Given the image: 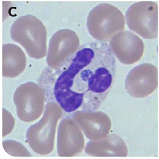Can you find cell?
Listing matches in <instances>:
<instances>
[{
	"label": "cell",
	"instance_id": "30bf717a",
	"mask_svg": "<svg viewBox=\"0 0 159 159\" xmlns=\"http://www.w3.org/2000/svg\"><path fill=\"white\" fill-rule=\"evenodd\" d=\"M109 46L120 62L130 65L138 62L144 52V43L132 32L125 31L116 34L110 41Z\"/></svg>",
	"mask_w": 159,
	"mask_h": 159
},
{
	"label": "cell",
	"instance_id": "7c38bea8",
	"mask_svg": "<svg viewBox=\"0 0 159 159\" xmlns=\"http://www.w3.org/2000/svg\"><path fill=\"white\" fill-rule=\"evenodd\" d=\"M85 152L94 157H127L128 149L121 137L111 134L103 139L88 142Z\"/></svg>",
	"mask_w": 159,
	"mask_h": 159
},
{
	"label": "cell",
	"instance_id": "5bb4252c",
	"mask_svg": "<svg viewBox=\"0 0 159 159\" xmlns=\"http://www.w3.org/2000/svg\"><path fill=\"white\" fill-rule=\"evenodd\" d=\"M4 151L14 157H31L28 150L20 142L14 140H6L2 143Z\"/></svg>",
	"mask_w": 159,
	"mask_h": 159
},
{
	"label": "cell",
	"instance_id": "9a60e30c",
	"mask_svg": "<svg viewBox=\"0 0 159 159\" xmlns=\"http://www.w3.org/2000/svg\"><path fill=\"white\" fill-rule=\"evenodd\" d=\"M3 137L9 135L12 132L14 129L15 120L12 115L7 111L6 109L3 108Z\"/></svg>",
	"mask_w": 159,
	"mask_h": 159
},
{
	"label": "cell",
	"instance_id": "6da1fadb",
	"mask_svg": "<svg viewBox=\"0 0 159 159\" xmlns=\"http://www.w3.org/2000/svg\"><path fill=\"white\" fill-rule=\"evenodd\" d=\"M116 61L107 42L82 45L55 69L47 67L38 80L46 100L66 113L96 111L113 84Z\"/></svg>",
	"mask_w": 159,
	"mask_h": 159
},
{
	"label": "cell",
	"instance_id": "ba28073f",
	"mask_svg": "<svg viewBox=\"0 0 159 159\" xmlns=\"http://www.w3.org/2000/svg\"><path fill=\"white\" fill-rule=\"evenodd\" d=\"M85 147L84 135L73 118H66L60 122L57 135V152L60 157L80 155Z\"/></svg>",
	"mask_w": 159,
	"mask_h": 159
},
{
	"label": "cell",
	"instance_id": "4fadbf2b",
	"mask_svg": "<svg viewBox=\"0 0 159 159\" xmlns=\"http://www.w3.org/2000/svg\"><path fill=\"white\" fill-rule=\"evenodd\" d=\"M27 63L26 55L19 46L7 43L2 46V76L14 79L25 70Z\"/></svg>",
	"mask_w": 159,
	"mask_h": 159
},
{
	"label": "cell",
	"instance_id": "277c9868",
	"mask_svg": "<svg viewBox=\"0 0 159 159\" xmlns=\"http://www.w3.org/2000/svg\"><path fill=\"white\" fill-rule=\"evenodd\" d=\"M125 20L116 6L102 3L89 13L86 26L91 36L99 42H108L118 33L124 30Z\"/></svg>",
	"mask_w": 159,
	"mask_h": 159
},
{
	"label": "cell",
	"instance_id": "52a82bcc",
	"mask_svg": "<svg viewBox=\"0 0 159 159\" xmlns=\"http://www.w3.org/2000/svg\"><path fill=\"white\" fill-rule=\"evenodd\" d=\"M158 86V69L149 63H143L133 68L125 80L127 93L134 98H144L153 93Z\"/></svg>",
	"mask_w": 159,
	"mask_h": 159
},
{
	"label": "cell",
	"instance_id": "8fae6325",
	"mask_svg": "<svg viewBox=\"0 0 159 159\" xmlns=\"http://www.w3.org/2000/svg\"><path fill=\"white\" fill-rule=\"evenodd\" d=\"M72 118L90 140L97 141L105 138L111 129L110 118L102 111H76Z\"/></svg>",
	"mask_w": 159,
	"mask_h": 159
},
{
	"label": "cell",
	"instance_id": "3957f363",
	"mask_svg": "<svg viewBox=\"0 0 159 159\" xmlns=\"http://www.w3.org/2000/svg\"><path fill=\"white\" fill-rule=\"evenodd\" d=\"M10 34L31 58L40 60L47 55V30L36 17L31 14L20 17L12 24Z\"/></svg>",
	"mask_w": 159,
	"mask_h": 159
},
{
	"label": "cell",
	"instance_id": "7a4b0ae2",
	"mask_svg": "<svg viewBox=\"0 0 159 159\" xmlns=\"http://www.w3.org/2000/svg\"><path fill=\"white\" fill-rule=\"evenodd\" d=\"M62 115L63 109L58 103L48 102L43 117L29 127L26 134V140L35 153L45 156L53 152L57 124Z\"/></svg>",
	"mask_w": 159,
	"mask_h": 159
},
{
	"label": "cell",
	"instance_id": "8992f818",
	"mask_svg": "<svg viewBox=\"0 0 159 159\" xmlns=\"http://www.w3.org/2000/svg\"><path fill=\"white\" fill-rule=\"evenodd\" d=\"M45 94L42 86L34 82L19 86L14 95V103L19 118L25 122L39 119L45 108Z\"/></svg>",
	"mask_w": 159,
	"mask_h": 159
},
{
	"label": "cell",
	"instance_id": "5b68a950",
	"mask_svg": "<svg viewBox=\"0 0 159 159\" xmlns=\"http://www.w3.org/2000/svg\"><path fill=\"white\" fill-rule=\"evenodd\" d=\"M129 28L146 39L158 36V5L154 1H139L131 5L125 13Z\"/></svg>",
	"mask_w": 159,
	"mask_h": 159
},
{
	"label": "cell",
	"instance_id": "9c48e42d",
	"mask_svg": "<svg viewBox=\"0 0 159 159\" xmlns=\"http://www.w3.org/2000/svg\"><path fill=\"white\" fill-rule=\"evenodd\" d=\"M80 44L79 38L74 31L62 29L57 31L50 40L46 60L48 66L57 68L79 48Z\"/></svg>",
	"mask_w": 159,
	"mask_h": 159
}]
</instances>
